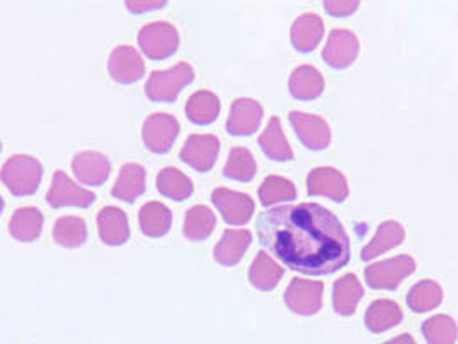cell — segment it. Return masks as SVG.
Wrapping results in <instances>:
<instances>
[{
  "mask_svg": "<svg viewBox=\"0 0 458 344\" xmlns=\"http://www.w3.org/2000/svg\"><path fill=\"white\" fill-rule=\"evenodd\" d=\"M255 228L262 247L301 274H335L350 262L348 232L319 204L276 206L257 217Z\"/></svg>",
  "mask_w": 458,
  "mask_h": 344,
  "instance_id": "obj_1",
  "label": "cell"
},
{
  "mask_svg": "<svg viewBox=\"0 0 458 344\" xmlns=\"http://www.w3.org/2000/svg\"><path fill=\"white\" fill-rule=\"evenodd\" d=\"M44 178V167L31 155H14L0 169V181L14 197L35 195Z\"/></svg>",
  "mask_w": 458,
  "mask_h": 344,
  "instance_id": "obj_2",
  "label": "cell"
},
{
  "mask_svg": "<svg viewBox=\"0 0 458 344\" xmlns=\"http://www.w3.org/2000/svg\"><path fill=\"white\" fill-rule=\"evenodd\" d=\"M193 80V68L188 63H180L165 71L152 72L145 83V95L157 104H173Z\"/></svg>",
  "mask_w": 458,
  "mask_h": 344,
  "instance_id": "obj_3",
  "label": "cell"
},
{
  "mask_svg": "<svg viewBox=\"0 0 458 344\" xmlns=\"http://www.w3.org/2000/svg\"><path fill=\"white\" fill-rule=\"evenodd\" d=\"M138 46L150 61H164L176 54L180 35L173 24L164 21L145 24L138 33Z\"/></svg>",
  "mask_w": 458,
  "mask_h": 344,
  "instance_id": "obj_4",
  "label": "cell"
},
{
  "mask_svg": "<svg viewBox=\"0 0 458 344\" xmlns=\"http://www.w3.org/2000/svg\"><path fill=\"white\" fill-rule=\"evenodd\" d=\"M415 273V260L411 255H398L388 260L376 262L366 269V282L372 289L394 291L403 279Z\"/></svg>",
  "mask_w": 458,
  "mask_h": 344,
  "instance_id": "obj_5",
  "label": "cell"
},
{
  "mask_svg": "<svg viewBox=\"0 0 458 344\" xmlns=\"http://www.w3.org/2000/svg\"><path fill=\"white\" fill-rule=\"evenodd\" d=\"M178 135L180 122L174 115L157 113L148 115L143 122L141 138L147 150H150L152 154H167L173 148Z\"/></svg>",
  "mask_w": 458,
  "mask_h": 344,
  "instance_id": "obj_6",
  "label": "cell"
},
{
  "mask_svg": "<svg viewBox=\"0 0 458 344\" xmlns=\"http://www.w3.org/2000/svg\"><path fill=\"white\" fill-rule=\"evenodd\" d=\"M324 284L319 281H307L295 277L284 291L286 306L298 315H316L322 308Z\"/></svg>",
  "mask_w": 458,
  "mask_h": 344,
  "instance_id": "obj_7",
  "label": "cell"
},
{
  "mask_svg": "<svg viewBox=\"0 0 458 344\" xmlns=\"http://www.w3.org/2000/svg\"><path fill=\"white\" fill-rule=\"evenodd\" d=\"M46 198L47 204L54 208H89L95 202V193L74 183L64 171H57L52 178V186L47 191Z\"/></svg>",
  "mask_w": 458,
  "mask_h": 344,
  "instance_id": "obj_8",
  "label": "cell"
},
{
  "mask_svg": "<svg viewBox=\"0 0 458 344\" xmlns=\"http://www.w3.org/2000/svg\"><path fill=\"white\" fill-rule=\"evenodd\" d=\"M212 204L223 215L225 222L229 226H245L250 222L255 204L245 193L233 191L228 188H217L212 191Z\"/></svg>",
  "mask_w": 458,
  "mask_h": 344,
  "instance_id": "obj_9",
  "label": "cell"
},
{
  "mask_svg": "<svg viewBox=\"0 0 458 344\" xmlns=\"http://www.w3.org/2000/svg\"><path fill=\"white\" fill-rule=\"evenodd\" d=\"M219 150V138L214 135H191L184 141L180 159L197 172H208L217 162Z\"/></svg>",
  "mask_w": 458,
  "mask_h": 344,
  "instance_id": "obj_10",
  "label": "cell"
},
{
  "mask_svg": "<svg viewBox=\"0 0 458 344\" xmlns=\"http://www.w3.org/2000/svg\"><path fill=\"white\" fill-rule=\"evenodd\" d=\"M290 124L293 126L298 139L314 152L326 150L331 145V128L321 115L307 114V113H290Z\"/></svg>",
  "mask_w": 458,
  "mask_h": 344,
  "instance_id": "obj_11",
  "label": "cell"
},
{
  "mask_svg": "<svg viewBox=\"0 0 458 344\" xmlns=\"http://www.w3.org/2000/svg\"><path fill=\"white\" fill-rule=\"evenodd\" d=\"M307 193L310 197H326L336 204L348 198V181L335 167H316L307 176Z\"/></svg>",
  "mask_w": 458,
  "mask_h": 344,
  "instance_id": "obj_12",
  "label": "cell"
},
{
  "mask_svg": "<svg viewBox=\"0 0 458 344\" xmlns=\"http://www.w3.org/2000/svg\"><path fill=\"white\" fill-rule=\"evenodd\" d=\"M360 52V42L353 31L333 29L322 50V59L335 69L350 68Z\"/></svg>",
  "mask_w": 458,
  "mask_h": 344,
  "instance_id": "obj_13",
  "label": "cell"
},
{
  "mask_svg": "<svg viewBox=\"0 0 458 344\" xmlns=\"http://www.w3.org/2000/svg\"><path fill=\"white\" fill-rule=\"evenodd\" d=\"M107 69L111 78L119 85H133L145 74V63L137 48L130 46H115L109 57Z\"/></svg>",
  "mask_w": 458,
  "mask_h": 344,
  "instance_id": "obj_14",
  "label": "cell"
},
{
  "mask_svg": "<svg viewBox=\"0 0 458 344\" xmlns=\"http://www.w3.org/2000/svg\"><path fill=\"white\" fill-rule=\"evenodd\" d=\"M262 115L264 109L257 100L238 98L231 105L226 131L233 137H250L259 130Z\"/></svg>",
  "mask_w": 458,
  "mask_h": 344,
  "instance_id": "obj_15",
  "label": "cell"
},
{
  "mask_svg": "<svg viewBox=\"0 0 458 344\" xmlns=\"http://www.w3.org/2000/svg\"><path fill=\"white\" fill-rule=\"evenodd\" d=\"M71 167L76 180L87 186H102L109 180L111 169H113L111 161L104 154L93 152V150L80 152L72 159Z\"/></svg>",
  "mask_w": 458,
  "mask_h": 344,
  "instance_id": "obj_16",
  "label": "cell"
},
{
  "mask_svg": "<svg viewBox=\"0 0 458 344\" xmlns=\"http://www.w3.org/2000/svg\"><path fill=\"white\" fill-rule=\"evenodd\" d=\"M100 239L109 247L124 245L130 239V222L126 212L117 206H104L97 215Z\"/></svg>",
  "mask_w": 458,
  "mask_h": 344,
  "instance_id": "obj_17",
  "label": "cell"
},
{
  "mask_svg": "<svg viewBox=\"0 0 458 344\" xmlns=\"http://www.w3.org/2000/svg\"><path fill=\"white\" fill-rule=\"evenodd\" d=\"M252 245V232L249 230H226L214 248V258L225 267L236 265Z\"/></svg>",
  "mask_w": 458,
  "mask_h": 344,
  "instance_id": "obj_18",
  "label": "cell"
},
{
  "mask_svg": "<svg viewBox=\"0 0 458 344\" xmlns=\"http://www.w3.org/2000/svg\"><path fill=\"white\" fill-rule=\"evenodd\" d=\"M324 85H326L324 76L319 72V69L310 64H301L297 69H293L288 88L293 98L301 102H310L321 96Z\"/></svg>",
  "mask_w": 458,
  "mask_h": 344,
  "instance_id": "obj_19",
  "label": "cell"
},
{
  "mask_svg": "<svg viewBox=\"0 0 458 344\" xmlns=\"http://www.w3.org/2000/svg\"><path fill=\"white\" fill-rule=\"evenodd\" d=\"M147 172L140 164H124L119 171V178L113 186V197L126 204H133L145 193Z\"/></svg>",
  "mask_w": 458,
  "mask_h": 344,
  "instance_id": "obj_20",
  "label": "cell"
},
{
  "mask_svg": "<svg viewBox=\"0 0 458 344\" xmlns=\"http://www.w3.org/2000/svg\"><path fill=\"white\" fill-rule=\"evenodd\" d=\"M322 37H324V23L314 13L301 14L292 26V35H290L292 44L301 54L316 50L321 44Z\"/></svg>",
  "mask_w": 458,
  "mask_h": 344,
  "instance_id": "obj_21",
  "label": "cell"
},
{
  "mask_svg": "<svg viewBox=\"0 0 458 344\" xmlns=\"http://www.w3.org/2000/svg\"><path fill=\"white\" fill-rule=\"evenodd\" d=\"M44 228V214L35 206H23L18 208L11 221H9V232L16 241L31 243L40 238Z\"/></svg>",
  "mask_w": 458,
  "mask_h": 344,
  "instance_id": "obj_22",
  "label": "cell"
},
{
  "mask_svg": "<svg viewBox=\"0 0 458 344\" xmlns=\"http://www.w3.org/2000/svg\"><path fill=\"white\" fill-rule=\"evenodd\" d=\"M362 297H364V288L357 275L346 274L340 277L333 286L335 312L344 317L353 315Z\"/></svg>",
  "mask_w": 458,
  "mask_h": 344,
  "instance_id": "obj_23",
  "label": "cell"
},
{
  "mask_svg": "<svg viewBox=\"0 0 458 344\" xmlns=\"http://www.w3.org/2000/svg\"><path fill=\"white\" fill-rule=\"evenodd\" d=\"M403 321L400 305L393 299H376L369 305L366 312V325L370 332L381 334Z\"/></svg>",
  "mask_w": 458,
  "mask_h": 344,
  "instance_id": "obj_24",
  "label": "cell"
},
{
  "mask_svg": "<svg viewBox=\"0 0 458 344\" xmlns=\"http://www.w3.org/2000/svg\"><path fill=\"white\" fill-rule=\"evenodd\" d=\"M140 230L152 239L165 236L173 226V214L161 202H148L140 208L138 214Z\"/></svg>",
  "mask_w": 458,
  "mask_h": 344,
  "instance_id": "obj_25",
  "label": "cell"
},
{
  "mask_svg": "<svg viewBox=\"0 0 458 344\" xmlns=\"http://www.w3.org/2000/svg\"><path fill=\"white\" fill-rule=\"evenodd\" d=\"M259 145L262 148V152L271 159L277 162L293 161V150L288 143V139L284 137L283 126L279 117L273 115L271 121L267 122L266 130L262 131V135L259 137Z\"/></svg>",
  "mask_w": 458,
  "mask_h": 344,
  "instance_id": "obj_26",
  "label": "cell"
},
{
  "mask_svg": "<svg viewBox=\"0 0 458 344\" xmlns=\"http://www.w3.org/2000/svg\"><path fill=\"white\" fill-rule=\"evenodd\" d=\"M403 241H405V228L394 221H386L377 228L372 241L362 250L360 258L364 262L374 260L376 256L400 247Z\"/></svg>",
  "mask_w": 458,
  "mask_h": 344,
  "instance_id": "obj_27",
  "label": "cell"
},
{
  "mask_svg": "<svg viewBox=\"0 0 458 344\" xmlns=\"http://www.w3.org/2000/svg\"><path fill=\"white\" fill-rule=\"evenodd\" d=\"M186 117L197 126L212 124L221 113V102L216 93L200 90L193 93L186 102Z\"/></svg>",
  "mask_w": 458,
  "mask_h": 344,
  "instance_id": "obj_28",
  "label": "cell"
},
{
  "mask_svg": "<svg viewBox=\"0 0 458 344\" xmlns=\"http://www.w3.org/2000/svg\"><path fill=\"white\" fill-rule=\"evenodd\" d=\"M283 275H284V269L266 252L257 253L249 271V279L253 288L260 291H273L279 284V281L283 279Z\"/></svg>",
  "mask_w": 458,
  "mask_h": 344,
  "instance_id": "obj_29",
  "label": "cell"
},
{
  "mask_svg": "<svg viewBox=\"0 0 458 344\" xmlns=\"http://www.w3.org/2000/svg\"><path fill=\"white\" fill-rule=\"evenodd\" d=\"M216 224H217L216 214L208 206H191L186 210V215H184V238L190 241H204L214 232Z\"/></svg>",
  "mask_w": 458,
  "mask_h": 344,
  "instance_id": "obj_30",
  "label": "cell"
},
{
  "mask_svg": "<svg viewBox=\"0 0 458 344\" xmlns=\"http://www.w3.org/2000/svg\"><path fill=\"white\" fill-rule=\"evenodd\" d=\"M52 236L54 241L64 248H78L89 238L87 222L76 215H63L55 221Z\"/></svg>",
  "mask_w": 458,
  "mask_h": 344,
  "instance_id": "obj_31",
  "label": "cell"
},
{
  "mask_svg": "<svg viewBox=\"0 0 458 344\" xmlns=\"http://www.w3.org/2000/svg\"><path fill=\"white\" fill-rule=\"evenodd\" d=\"M157 189L169 200L184 202L193 195V183L176 167H165L157 174Z\"/></svg>",
  "mask_w": 458,
  "mask_h": 344,
  "instance_id": "obj_32",
  "label": "cell"
},
{
  "mask_svg": "<svg viewBox=\"0 0 458 344\" xmlns=\"http://www.w3.org/2000/svg\"><path fill=\"white\" fill-rule=\"evenodd\" d=\"M441 301H443V288L431 279H424L417 282L407 295L409 308L417 314L435 310L441 305Z\"/></svg>",
  "mask_w": 458,
  "mask_h": 344,
  "instance_id": "obj_33",
  "label": "cell"
},
{
  "mask_svg": "<svg viewBox=\"0 0 458 344\" xmlns=\"http://www.w3.org/2000/svg\"><path fill=\"white\" fill-rule=\"evenodd\" d=\"M223 174L233 181L250 183L257 174V162L253 159L252 152L245 147L231 148Z\"/></svg>",
  "mask_w": 458,
  "mask_h": 344,
  "instance_id": "obj_34",
  "label": "cell"
},
{
  "mask_svg": "<svg viewBox=\"0 0 458 344\" xmlns=\"http://www.w3.org/2000/svg\"><path fill=\"white\" fill-rule=\"evenodd\" d=\"M259 198L264 206H276L279 202H292L297 198V188L286 178L267 176L259 188Z\"/></svg>",
  "mask_w": 458,
  "mask_h": 344,
  "instance_id": "obj_35",
  "label": "cell"
},
{
  "mask_svg": "<svg viewBox=\"0 0 458 344\" xmlns=\"http://www.w3.org/2000/svg\"><path fill=\"white\" fill-rule=\"evenodd\" d=\"M422 336L428 344H455L458 325L448 315H435L422 323Z\"/></svg>",
  "mask_w": 458,
  "mask_h": 344,
  "instance_id": "obj_36",
  "label": "cell"
},
{
  "mask_svg": "<svg viewBox=\"0 0 458 344\" xmlns=\"http://www.w3.org/2000/svg\"><path fill=\"white\" fill-rule=\"evenodd\" d=\"M359 0H326L324 9L329 16L335 18H348L359 9Z\"/></svg>",
  "mask_w": 458,
  "mask_h": 344,
  "instance_id": "obj_37",
  "label": "cell"
},
{
  "mask_svg": "<svg viewBox=\"0 0 458 344\" xmlns=\"http://www.w3.org/2000/svg\"><path fill=\"white\" fill-rule=\"evenodd\" d=\"M167 2H126L128 11L135 13V14H141L147 11H154V9H161Z\"/></svg>",
  "mask_w": 458,
  "mask_h": 344,
  "instance_id": "obj_38",
  "label": "cell"
},
{
  "mask_svg": "<svg viewBox=\"0 0 458 344\" xmlns=\"http://www.w3.org/2000/svg\"><path fill=\"white\" fill-rule=\"evenodd\" d=\"M383 344H417L411 334H400L396 338H393L390 341Z\"/></svg>",
  "mask_w": 458,
  "mask_h": 344,
  "instance_id": "obj_39",
  "label": "cell"
},
{
  "mask_svg": "<svg viewBox=\"0 0 458 344\" xmlns=\"http://www.w3.org/2000/svg\"><path fill=\"white\" fill-rule=\"evenodd\" d=\"M4 206H5V204H4V198L0 197V215H2V212H4Z\"/></svg>",
  "mask_w": 458,
  "mask_h": 344,
  "instance_id": "obj_40",
  "label": "cell"
},
{
  "mask_svg": "<svg viewBox=\"0 0 458 344\" xmlns=\"http://www.w3.org/2000/svg\"><path fill=\"white\" fill-rule=\"evenodd\" d=\"M0 152H2V143H0Z\"/></svg>",
  "mask_w": 458,
  "mask_h": 344,
  "instance_id": "obj_41",
  "label": "cell"
}]
</instances>
